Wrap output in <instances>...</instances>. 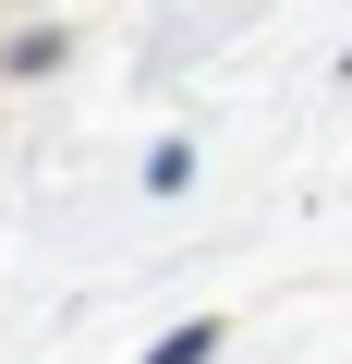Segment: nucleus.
Here are the masks:
<instances>
[{"label": "nucleus", "instance_id": "1", "mask_svg": "<svg viewBox=\"0 0 352 364\" xmlns=\"http://www.w3.org/2000/svg\"><path fill=\"white\" fill-rule=\"evenodd\" d=\"M207 352H219V328H170L158 340V364H207Z\"/></svg>", "mask_w": 352, "mask_h": 364}]
</instances>
